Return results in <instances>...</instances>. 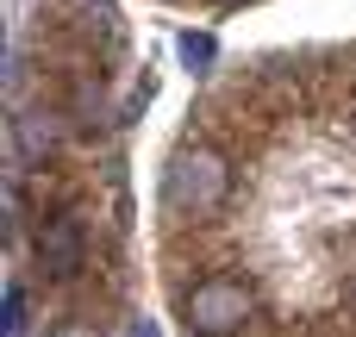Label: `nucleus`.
<instances>
[{
    "instance_id": "nucleus-1",
    "label": "nucleus",
    "mask_w": 356,
    "mask_h": 337,
    "mask_svg": "<svg viewBox=\"0 0 356 337\" xmlns=\"http://www.w3.org/2000/svg\"><path fill=\"white\" fill-rule=\"evenodd\" d=\"M225 188H232V169L219 150H181L163 175V200L181 213V219H207L225 206Z\"/></svg>"
},
{
    "instance_id": "nucleus-2",
    "label": "nucleus",
    "mask_w": 356,
    "mask_h": 337,
    "mask_svg": "<svg viewBox=\"0 0 356 337\" xmlns=\"http://www.w3.org/2000/svg\"><path fill=\"white\" fill-rule=\"evenodd\" d=\"M181 313H188V331L194 337H232L244 319H250V288L213 275V281H200V288L181 300Z\"/></svg>"
},
{
    "instance_id": "nucleus-3",
    "label": "nucleus",
    "mask_w": 356,
    "mask_h": 337,
    "mask_svg": "<svg viewBox=\"0 0 356 337\" xmlns=\"http://www.w3.org/2000/svg\"><path fill=\"white\" fill-rule=\"evenodd\" d=\"M38 263H44L50 275H75V269H81V225H75V219H50V225L38 231Z\"/></svg>"
},
{
    "instance_id": "nucleus-4",
    "label": "nucleus",
    "mask_w": 356,
    "mask_h": 337,
    "mask_svg": "<svg viewBox=\"0 0 356 337\" xmlns=\"http://www.w3.org/2000/svg\"><path fill=\"white\" fill-rule=\"evenodd\" d=\"M50 138H56V125H50L44 113H19V119H13V150H19V156H31V163H44Z\"/></svg>"
},
{
    "instance_id": "nucleus-5",
    "label": "nucleus",
    "mask_w": 356,
    "mask_h": 337,
    "mask_svg": "<svg viewBox=\"0 0 356 337\" xmlns=\"http://www.w3.org/2000/svg\"><path fill=\"white\" fill-rule=\"evenodd\" d=\"M181 63H188V69H207V63H213V38L181 31Z\"/></svg>"
},
{
    "instance_id": "nucleus-6",
    "label": "nucleus",
    "mask_w": 356,
    "mask_h": 337,
    "mask_svg": "<svg viewBox=\"0 0 356 337\" xmlns=\"http://www.w3.org/2000/svg\"><path fill=\"white\" fill-rule=\"evenodd\" d=\"M6 337H25V294L6 288Z\"/></svg>"
},
{
    "instance_id": "nucleus-7",
    "label": "nucleus",
    "mask_w": 356,
    "mask_h": 337,
    "mask_svg": "<svg viewBox=\"0 0 356 337\" xmlns=\"http://www.w3.org/2000/svg\"><path fill=\"white\" fill-rule=\"evenodd\" d=\"M125 337H156V325H150V319H138V325H131Z\"/></svg>"
},
{
    "instance_id": "nucleus-8",
    "label": "nucleus",
    "mask_w": 356,
    "mask_h": 337,
    "mask_svg": "<svg viewBox=\"0 0 356 337\" xmlns=\"http://www.w3.org/2000/svg\"><path fill=\"white\" fill-rule=\"evenodd\" d=\"M350 300H356V288H350Z\"/></svg>"
}]
</instances>
